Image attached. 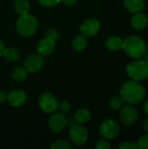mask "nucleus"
<instances>
[{
	"mask_svg": "<svg viewBox=\"0 0 148 149\" xmlns=\"http://www.w3.org/2000/svg\"><path fill=\"white\" fill-rule=\"evenodd\" d=\"M14 9L20 16L28 14L30 10L29 2L27 0H16L14 3Z\"/></svg>",
	"mask_w": 148,
	"mask_h": 149,
	"instance_id": "17",
	"label": "nucleus"
},
{
	"mask_svg": "<svg viewBox=\"0 0 148 149\" xmlns=\"http://www.w3.org/2000/svg\"><path fill=\"white\" fill-rule=\"evenodd\" d=\"M4 50H5V45L0 40V57L3 56V52H4Z\"/></svg>",
	"mask_w": 148,
	"mask_h": 149,
	"instance_id": "32",
	"label": "nucleus"
},
{
	"mask_svg": "<svg viewBox=\"0 0 148 149\" xmlns=\"http://www.w3.org/2000/svg\"><path fill=\"white\" fill-rule=\"evenodd\" d=\"M11 76L16 81L21 82L27 79L28 71L24 67H16L15 69H13L11 72Z\"/></svg>",
	"mask_w": 148,
	"mask_h": 149,
	"instance_id": "19",
	"label": "nucleus"
},
{
	"mask_svg": "<svg viewBox=\"0 0 148 149\" xmlns=\"http://www.w3.org/2000/svg\"><path fill=\"white\" fill-rule=\"evenodd\" d=\"M132 25L136 30H143L146 28V26L148 24L147 16L141 12L134 13L133 17H132Z\"/></svg>",
	"mask_w": 148,
	"mask_h": 149,
	"instance_id": "14",
	"label": "nucleus"
},
{
	"mask_svg": "<svg viewBox=\"0 0 148 149\" xmlns=\"http://www.w3.org/2000/svg\"><path fill=\"white\" fill-rule=\"evenodd\" d=\"M123 103H124V100H122V98L120 96L113 97L109 102L111 108L113 110H120L123 107Z\"/></svg>",
	"mask_w": 148,
	"mask_h": 149,
	"instance_id": "22",
	"label": "nucleus"
},
{
	"mask_svg": "<svg viewBox=\"0 0 148 149\" xmlns=\"http://www.w3.org/2000/svg\"><path fill=\"white\" fill-rule=\"evenodd\" d=\"M38 104L40 108L47 113H51L55 112L58 109V106L56 97L50 93H43L39 97Z\"/></svg>",
	"mask_w": 148,
	"mask_h": 149,
	"instance_id": "7",
	"label": "nucleus"
},
{
	"mask_svg": "<svg viewBox=\"0 0 148 149\" xmlns=\"http://www.w3.org/2000/svg\"><path fill=\"white\" fill-rule=\"evenodd\" d=\"M119 132L120 125L117 121L110 119L103 121L99 127V133L101 136L107 141L114 139L119 134Z\"/></svg>",
	"mask_w": 148,
	"mask_h": 149,
	"instance_id": "6",
	"label": "nucleus"
},
{
	"mask_svg": "<svg viewBox=\"0 0 148 149\" xmlns=\"http://www.w3.org/2000/svg\"><path fill=\"white\" fill-rule=\"evenodd\" d=\"M27 100L25 93L22 90H13L7 95L8 102L13 107L23 106Z\"/></svg>",
	"mask_w": 148,
	"mask_h": 149,
	"instance_id": "13",
	"label": "nucleus"
},
{
	"mask_svg": "<svg viewBox=\"0 0 148 149\" xmlns=\"http://www.w3.org/2000/svg\"><path fill=\"white\" fill-rule=\"evenodd\" d=\"M67 126H70L69 135L71 141L76 145H83L88 139V132L82 124L76 123L72 120H67Z\"/></svg>",
	"mask_w": 148,
	"mask_h": 149,
	"instance_id": "5",
	"label": "nucleus"
},
{
	"mask_svg": "<svg viewBox=\"0 0 148 149\" xmlns=\"http://www.w3.org/2000/svg\"><path fill=\"white\" fill-rule=\"evenodd\" d=\"M36 49L39 55L48 56L52 53L55 49V40L49 38H44L37 44Z\"/></svg>",
	"mask_w": 148,
	"mask_h": 149,
	"instance_id": "12",
	"label": "nucleus"
},
{
	"mask_svg": "<svg viewBox=\"0 0 148 149\" xmlns=\"http://www.w3.org/2000/svg\"><path fill=\"white\" fill-rule=\"evenodd\" d=\"M58 108L63 113H68L71 110V104L68 101L64 100L58 106Z\"/></svg>",
	"mask_w": 148,
	"mask_h": 149,
	"instance_id": "26",
	"label": "nucleus"
},
{
	"mask_svg": "<svg viewBox=\"0 0 148 149\" xmlns=\"http://www.w3.org/2000/svg\"><path fill=\"white\" fill-rule=\"evenodd\" d=\"M120 118L125 125H127V126L133 125L137 121L138 111L131 104L125 106L120 108Z\"/></svg>",
	"mask_w": 148,
	"mask_h": 149,
	"instance_id": "8",
	"label": "nucleus"
},
{
	"mask_svg": "<svg viewBox=\"0 0 148 149\" xmlns=\"http://www.w3.org/2000/svg\"><path fill=\"white\" fill-rule=\"evenodd\" d=\"M38 26V20L29 13L21 16L17 22V30L23 37L32 36L36 32Z\"/></svg>",
	"mask_w": 148,
	"mask_h": 149,
	"instance_id": "4",
	"label": "nucleus"
},
{
	"mask_svg": "<svg viewBox=\"0 0 148 149\" xmlns=\"http://www.w3.org/2000/svg\"><path fill=\"white\" fill-rule=\"evenodd\" d=\"M38 1L42 5L47 7H53L60 3V0H38Z\"/></svg>",
	"mask_w": 148,
	"mask_h": 149,
	"instance_id": "28",
	"label": "nucleus"
},
{
	"mask_svg": "<svg viewBox=\"0 0 148 149\" xmlns=\"http://www.w3.org/2000/svg\"><path fill=\"white\" fill-rule=\"evenodd\" d=\"M126 72L133 80H144L148 78V62L144 59L134 60L126 66Z\"/></svg>",
	"mask_w": 148,
	"mask_h": 149,
	"instance_id": "3",
	"label": "nucleus"
},
{
	"mask_svg": "<svg viewBox=\"0 0 148 149\" xmlns=\"http://www.w3.org/2000/svg\"><path fill=\"white\" fill-rule=\"evenodd\" d=\"M145 111H146L147 114V115H148V100H147L146 104H145Z\"/></svg>",
	"mask_w": 148,
	"mask_h": 149,
	"instance_id": "34",
	"label": "nucleus"
},
{
	"mask_svg": "<svg viewBox=\"0 0 148 149\" xmlns=\"http://www.w3.org/2000/svg\"><path fill=\"white\" fill-rule=\"evenodd\" d=\"M146 54H147V55H146V58H147V59H146V60L148 62V52H147V53L146 52Z\"/></svg>",
	"mask_w": 148,
	"mask_h": 149,
	"instance_id": "35",
	"label": "nucleus"
},
{
	"mask_svg": "<svg viewBox=\"0 0 148 149\" xmlns=\"http://www.w3.org/2000/svg\"><path fill=\"white\" fill-rule=\"evenodd\" d=\"M44 65L43 57L39 54H31L24 60V68L28 72H38Z\"/></svg>",
	"mask_w": 148,
	"mask_h": 149,
	"instance_id": "10",
	"label": "nucleus"
},
{
	"mask_svg": "<svg viewBox=\"0 0 148 149\" xmlns=\"http://www.w3.org/2000/svg\"><path fill=\"white\" fill-rule=\"evenodd\" d=\"M49 126L51 129L55 133L62 132L67 126V119L61 113L53 114L49 120Z\"/></svg>",
	"mask_w": 148,
	"mask_h": 149,
	"instance_id": "11",
	"label": "nucleus"
},
{
	"mask_svg": "<svg viewBox=\"0 0 148 149\" xmlns=\"http://www.w3.org/2000/svg\"><path fill=\"white\" fill-rule=\"evenodd\" d=\"M91 119V113L87 109H79L74 115V121L79 124H84Z\"/></svg>",
	"mask_w": 148,
	"mask_h": 149,
	"instance_id": "18",
	"label": "nucleus"
},
{
	"mask_svg": "<svg viewBox=\"0 0 148 149\" xmlns=\"http://www.w3.org/2000/svg\"><path fill=\"white\" fill-rule=\"evenodd\" d=\"M51 149H69L72 148V145L66 141H63V140H60V141H58L56 142H54L51 147Z\"/></svg>",
	"mask_w": 148,
	"mask_h": 149,
	"instance_id": "23",
	"label": "nucleus"
},
{
	"mask_svg": "<svg viewBox=\"0 0 148 149\" xmlns=\"http://www.w3.org/2000/svg\"><path fill=\"white\" fill-rule=\"evenodd\" d=\"M45 36H46V38L56 40L58 38V33L57 30H55V29H49V30H47V31L45 33Z\"/></svg>",
	"mask_w": 148,
	"mask_h": 149,
	"instance_id": "29",
	"label": "nucleus"
},
{
	"mask_svg": "<svg viewBox=\"0 0 148 149\" xmlns=\"http://www.w3.org/2000/svg\"><path fill=\"white\" fill-rule=\"evenodd\" d=\"M120 149H138L139 146L137 142L134 141H125L123 142L120 146Z\"/></svg>",
	"mask_w": 148,
	"mask_h": 149,
	"instance_id": "25",
	"label": "nucleus"
},
{
	"mask_svg": "<svg viewBox=\"0 0 148 149\" xmlns=\"http://www.w3.org/2000/svg\"><path fill=\"white\" fill-rule=\"evenodd\" d=\"M124 5L126 10L132 13L141 12L145 8L144 0H125Z\"/></svg>",
	"mask_w": 148,
	"mask_h": 149,
	"instance_id": "15",
	"label": "nucleus"
},
{
	"mask_svg": "<svg viewBox=\"0 0 148 149\" xmlns=\"http://www.w3.org/2000/svg\"><path fill=\"white\" fill-rule=\"evenodd\" d=\"M123 40L118 36H111L106 41V46L112 52H117L122 49Z\"/></svg>",
	"mask_w": 148,
	"mask_h": 149,
	"instance_id": "16",
	"label": "nucleus"
},
{
	"mask_svg": "<svg viewBox=\"0 0 148 149\" xmlns=\"http://www.w3.org/2000/svg\"><path fill=\"white\" fill-rule=\"evenodd\" d=\"M143 127H144V129L148 132V119H147L144 122H143Z\"/></svg>",
	"mask_w": 148,
	"mask_h": 149,
	"instance_id": "33",
	"label": "nucleus"
},
{
	"mask_svg": "<svg viewBox=\"0 0 148 149\" xmlns=\"http://www.w3.org/2000/svg\"><path fill=\"white\" fill-rule=\"evenodd\" d=\"M3 55L8 61H10V62H16L19 58V52L15 48H8V49L5 48Z\"/></svg>",
	"mask_w": 148,
	"mask_h": 149,
	"instance_id": "21",
	"label": "nucleus"
},
{
	"mask_svg": "<svg viewBox=\"0 0 148 149\" xmlns=\"http://www.w3.org/2000/svg\"><path fill=\"white\" fill-rule=\"evenodd\" d=\"M146 90L144 86L136 80L126 82L120 89V97L125 102L131 105L140 104L145 98Z\"/></svg>",
	"mask_w": 148,
	"mask_h": 149,
	"instance_id": "1",
	"label": "nucleus"
},
{
	"mask_svg": "<svg viewBox=\"0 0 148 149\" xmlns=\"http://www.w3.org/2000/svg\"><path fill=\"white\" fill-rule=\"evenodd\" d=\"M7 100V94L3 91H0V103L4 102Z\"/></svg>",
	"mask_w": 148,
	"mask_h": 149,
	"instance_id": "31",
	"label": "nucleus"
},
{
	"mask_svg": "<svg viewBox=\"0 0 148 149\" xmlns=\"http://www.w3.org/2000/svg\"><path fill=\"white\" fill-rule=\"evenodd\" d=\"M122 49L131 58H140L147 52V45L139 36H129L122 44Z\"/></svg>",
	"mask_w": 148,
	"mask_h": 149,
	"instance_id": "2",
	"label": "nucleus"
},
{
	"mask_svg": "<svg viewBox=\"0 0 148 149\" xmlns=\"http://www.w3.org/2000/svg\"><path fill=\"white\" fill-rule=\"evenodd\" d=\"M80 32L85 37H92L96 35L100 30V24L95 18H89L85 20L80 25Z\"/></svg>",
	"mask_w": 148,
	"mask_h": 149,
	"instance_id": "9",
	"label": "nucleus"
},
{
	"mask_svg": "<svg viewBox=\"0 0 148 149\" xmlns=\"http://www.w3.org/2000/svg\"><path fill=\"white\" fill-rule=\"evenodd\" d=\"M78 0H60V2H62L64 4L67 5V6H72L73 4H75L77 3Z\"/></svg>",
	"mask_w": 148,
	"mask_h": 149,
	"instance_id": "30",
	"label": "nucleus"
},
{
	"mask_svg": "<svg viewBox=\"0 0 148 149\" xmlns=\"http://www.w3.org/2000/svg\"><path fill=\"white\" fill-rule=\"evenodd\" d=\"M139 148L148 149V134H145L140 137L138 141Z\"/></svg>",
	"mask_w": 148,
	"mask_h": 149,
	"instance_id": "24",
	"label": "nucleus"
},
{
	"mask_svg": "<svg viewBox=\"0 0 148 149\" xmlns=\"http://www.w3.org/2000/svg\"><path fill=\"white\" fill-rule=\"evenodd\" d=\"M72 45H73V47L76 51L79 52V51H82L83 49L85 48L86 45H87V40H86V38L84 36V35H78L74 38L73 39V42H72Z\"/></svg>",
	"mask_w": 148,
	"mask_h": 149,
	"instance_id": "20",
	"label": "nucleus"
},
{
	"mask_svg": "<svg viewBox=\"0 0 148 149\" xmlns=\"http://www.w3.org/2000/svg\"><path fill=\"white\" fill-rule=\"evenodd\" d=\"M96 148L97 149H109L111 148V144L109 143V141L106 139L100 140L97 145H96Z\"/></svg>",
	"mask_w": 148,
	"mask_h": 149,
	"instance_id": "27",
	"label": "nucleus"
}]
</instances>
